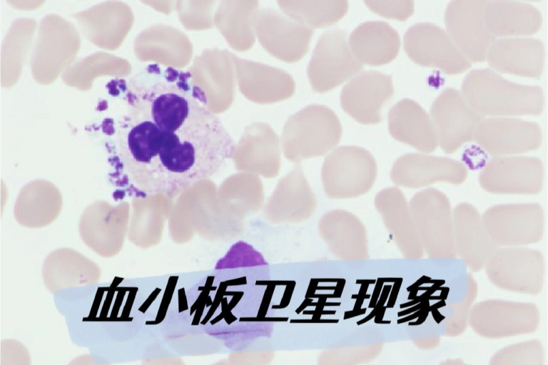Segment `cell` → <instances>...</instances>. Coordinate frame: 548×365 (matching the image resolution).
I'll return each instance as SVG.
<instances>
[{"label":"cell","mask_w":548,"mask_h":365,"mask_svg":"<svg viewBox=\"0 0 548 365\" xmlns=\"http://www.w3.org/2000/svg\"><path fill=\"white\" fill-rule=\"evenodd\" d=\"M484 0H455L445 10L446 32L461 53L470 62L485 60L495 38L484 24Z\"/></svg>","instance_id":"obj_14"},{"label":"cell","mask_w":548,"mask_h":365,"mask_svg":"<svg viewBox=\"0 0 548 365\" xmlns=\"http://www.w3.org/2000/svg\"><path fill=\"white\" fill-rule=\"evenodd\" d=\"M393 95L392 76L377 71H363L342 88L343 110L357 121L369 124L381 120V110Z\"/></svg>","instance_id":"obj_17"},{"label":"cell","mask_w":548,"mask_h":365,"mask_svg":"<svg viewBox=\"0 0 548 365\" xmlns=\"http://www.w3.org/2000/svg\"><path fill=\"white\" fill-rule=\"evenodd\" d=\"M388 128L395 139L423 153H432L438 146L430 115L413 100L402 99L391 108Z\"/></svg>","instance_id":"obj_23"},{"label":"cell","mask_w":548,"mask_h":365,"mask_svg":"<svg viewBox=\"0 0 548 365\" xmlns=\"http://www.w3.org/2000/svg\"><path fill=\"white\" fill-rule=\"evenodd\" d=\"M439 365H470L460 359H447L442 361Z\"/></svg>","instance_id":"obj_33"},{"label":"cell","mask_w":548,"mask_h":365,"mask_svg":"<svg viewBox=\"0 0 548 365\" xmlns=\"http://www.w3.org/2000/svg\"><path fill=\"white\" fill-rule=\"evenodd\" d=\"M403 45L412 61L447 75L461 73L471 66L446 31L431 23L411 26L405 33Z\"/></svg>","instance_id":"obj_11"},{"label":"cell","mask_w":548,"mask_h":365,"mask_svg":"<svg viewBox=\"0 0 548 365\" xmlns=\"http://www.w3.org/2000/svg\"><path fill=\"white\" fill-rule=\"evenodd\" d=\"M341 135V124L333 110L323 105H309L286 125L285 153L295 162L322 156L333 150Z\"/></svg>","instance_id":"obj_4"},{"label":"cell","mask_w":548,"mask_h":365,"mask_svg":"<svg viewBox=\"0 0 548 365\" xmlns=\"http://www.w3.org/2000/svg\"><path fill=\"white\" fill-rule=\"evenodd\" d=\"M539 125L510 117H490L479 124L476 143L494 157L517 155L537 149L542 143Z\"/></svg>","instance_id":"obj_16"},{"label":"cell","mask_w":548,"mask_h":365,"mask_svg":"<svg viewBox=\"0 0 548 365\" xmlns=\"http://www.w3.org/2000/svg\"><path fill=\"white\" fill-rule=\"evenodd\" d=\"M540 323V312L532 302L489 299L470 309L468 324L486 339H502L534 332Z\"/></svg>","instance_id":"obj_7"},{"label":"cell","mask_w":548,"mask_h":365,"mask_svg":"<svg viewBox=\"0 0 548 365\" xmlns=\"http://www.w3.org/2000/svg\"><path fill=\"white\" fill-rule=\"evenodd\" d=\"M488 365H545V351L539 339L507 345L497 350Z\"/></svg>","instance_id":"obj_29"},{"label":"cell","mask_w":548,"mask_h":365,"mask_svg":"<svg viewBox=\"0 0 548 365\" xmlns=\"http://www.w3.org/2000/svg\"><path fill=\"white\" fill-rule=\"evenodd\" d=\"M467 177L466 166L460 161L428 153H410L393 163L390 178L396 187L424 188L437 182L463 183Z\"/></svg>","instance_id":"obj_15"},{"label":"cell","mask_w":548,"mask_h":365,"mask_svg":"<svg viewBox=\"0 0 548 365\" xmlns=\"http://www.w3.org/2000/svg\"><path fill=\"white\" fill-rule=\"evenodd\" d=\"M362 65L354 56L345 30L334 28L322 34L308 66L313 88L325 92L357 73Z\"/></svg>","instance_id":"obj_9"},{"label":"cell","mask_w":548,"mask_h":365,"mask_svg":"<svg viewBox=\"0 0 548 365\" xmlns=\"http://www.w3.org/2000/svg\"><path fill=\"white\" fill-rule=\"evenodd\" d=\"M41 271L44 284L51 291L96 283L101 276V269L97 264L68 247L50 252L43 262Z\"/></svg>","instance_id":"obj_25"},{"label":"cell","mask_w":548,"mask_h":365,"mask_svg":"<svg viewBox=\"0 0 548 365\" xmlns=\"http://www.w3.org/2000/svg\"><path fill=\"white\" fill-rule=\"evenodd\" d=\"M400 41L397 32L382 21L364 22L350 34L349 46L361 63L382 65L397 55Z\"/></svg>","instance_id":"obj_26"},{"label":"cell","mask_w":548,"mask_h":365,"mask_svg":"<svg viewBox=\"0 0 548 365\" xmlns=\"http://www.w3.org/2000/svg\"><path fill=\"white\" fill-rule=\"evenodd\" d=\"M544 166L533 156L508 155L494 157L478 176L480 187L486 192L498 195H535L543 187Z\"/></svg>","instance_id":"obj_12"},{"label":"cell","mask_w":548,"mask_h":365,"mask_svg":"<svg viewBox=\"0 0 548 365\" xmlns=\"http://www.w3.org/2000/svg\"><path fill=\"white\" fill-rule=\"evenodd\" d=\"M111 182L115 195L173 197L215 175L235 141L191 71L151 63L127 85Z\"/></svg>","instance_id":"obj_1"},{"label":"cell","mask_w":548,"mask_h":365,"mask_svg":"<svg viewBox=\"0 0 548 365\" xmlns=\"http://www.w3.org/2000/svg\"><path fill=\"white\" fill-rule=\"evenodd\" d=\"M281 5L297 21L310 28L333 24L347 10L345 0L288 1H283Z\"/></svg>","instance_id":"obj_28"},{"label":"cell","mask_w":548,"mask_h":365,"mask_svg":"<svg viewBox=\"0 0 548 365\" xmlns=\"http://www.w3.org/2000/svg\"><path fill=\"white\" fill-rule=\"evenodd\" d=\"M476 294V286L472 279L470 288L463 302L457 304L455 311L445 320V334L447 336H455L462 334L468 324V317L470 306Z\"/></svg>","instance_id":"obj_30"},{"label":"cell","mask_w":548,"mask_h":365,"mask_svg":"<svg viewBox=\"0 0 548 365\" xmlns=\"http://www.w3.org/2000/svg\"><path fill=\"white\" fill-rule=\"evenodd\" d=\"M365 3L375 13L400 21L408 19L414 11V3L410 0H368Z\"/></svg>","instance_id":"obj_31"},{"label":"cell","mask_w":548,"mask_h":365,"mask_svg":"<svg viewBox=\"0 0 548 365\" xmlns=\"http://www.w3.org/2000/svg\"><path fill=\"white\" fill-rule=\"evenodd\" d=\"M365 346L347 349L329 350L319 358L318 365H357L369 359L370 354H365Z\"/></svg>","instance_id":"obj_32"},{"label":"cell","mask_w":548,"mask_h":365,"mask_svg":"<svg viewBox=\"0 0 548 365\" xmlns=\"http://www.w3.org/2000/svg\"><path fill=\"white\" fill-rule=\"evenodd\" d=\"M544 46L539 39L528 37L494 39L485 60L495 71L525 77L541 75L544 64Z\"/></svg>","instance_id":"obj_21"},{"label":"cell","mask_w":548,"mask_h":365,"mask_svg":"<svg viewBox=\"0 0 548 365\" xmlns=\"http://www.w3.org/2000/svg\"><path fill=\"white\" fill-rule=\"evenodd\" d=\"M128 203L112 205L103 200L89 204L78 222L83 242L96 255L111 258L121 250L127 233Z\"/></svg>","instance_id":"obj_10"},{"label":"cell","mask_w":548,"mask_h":365,"mask_svg":"<svg viewBox=\"0 0 548 365\" xmlns=\"http://www.w3.org/2000/svg\"><path fill=\"white\" fill-rule=\"evenodd\" d=\"M453 236L456 255L472 272L484 267L499 247L487 234L477 209L470 202H460L452 209Z\"/></svg>","instance_id":"obj_18"},{"label":"cell","mask_w":548,"mask_h":365,"mask_svg":"<svg viewBox=\"0 0 548 365\" xmlns=\"http://www.w3.org/2000/svg\"><path fill=\"white\" fill-rule=\"evenodd\" d=\"M489 281L512 292L536 295L544 282L543 254L526 247H499L484 267Z\"/></svg>","instance_id":"obj_6"},{"label":"cell","mask_w":548,"mask_h":365,"mask_svg":"<svg viewBox=\"0 0 548 365\" xmlns=\"http://www.w3.org/2000/svg\"><path fill=\"white\" fill-rule=\"evenodd\" d=\"M409 205L424 252L431 259L455 258L452 210L448 197L437 188L426 187L412 197Z\"/></svg>","instance_id":"obj_5"},{"label":"cell","mask_w":548,"mask_h":365,"mask_svg":"<svg viewBox=\"0 0 548 365\" xmlns=\"http://www.w3.org/2000/svg\"><path fill=\"white\" fill-rule=\"evenodd\" d=\"M318 230L330 252L342 260L368 258V239L362 222L352 212L333 209L319 219Z\"/></svg>","instance_id":"obj_19"},{"label":"cell","mask_w":548,"mask_h":365,"mask_svg":"<svg viewBox=\"0 0 548 365\" xmlns=\"http://www.w3.org/2000/svg\"><path fill=\"white\" fill-rule=\"evenodd\" d=\"M484 227L498 247H524L539 242L545 217L535 202L497 204L482 215Z\"/></svg>","instance_id":"obj_8"},{"label":"cell","mask_w":548,"mask_h":365,"mask_svg":"<svg viewBox=\"0 0 548 365\" xmlns=\"http://www.w3.org/2000/svg\"><path fill=\"white\" fill-rule=\"evenodd\" d=\"M62 206V195L53 182L32 180L19 190L14 205V217L22 227L41 228L56 220Z\"/></svg>","instance_id":"obj_22"},{"label":"cell","mask_w":548,"mask_h":365,"mask_svg":"<svg viewBox=\"0 0 548 365\" xmlns=\"http://www.w3.org/2000/svg\"><path fill=\"white\" fill-rule=\"evenodd\" d=\"M438 145L453 153L474 140L475 131L484 118L472 109L458 90L447 88L434 100L430 108Z\"/></svg>","instance_id":"obj_13"},{"label":"cell","mask_w":548,"mask_h":365,"mask_svg":"<svg viewBox=\"0 0 548 365\" xmlns=\"http://www.w3.org/2000/svg\"><path fill=\"white\" fill-rule=\"evenodd\" d=\"M460 92L469 106L484 117L536 115L544 108L540 87L511 82L489 68L471 71Z\"/></svg>","instance_id":"obj_2"},{"label":"cell","mask_w":548,"mask_h":365,"mask_svg":"<svg viewBox=\"0 0 548 365\" xmlns=\"http://www.w3.org/2000/svg\"><path fill=\"white\" fill-rule=\"evenodd\" d=\"M264 39L271 51L280 57L295 61L308 51L313 32L312 28L298 21L269 14L264 20Z\"/></svg>","instance_id":"obj_27"},{"label":"cell","mask_w":548,"mask_h":365,"mask_svg":"<svg viewBox=\"0 0 548 365\" xmlns=\"http://www.w3.org/2000/svg\"><path fill=\"white\" fill-rule=\"evenodd\" d=\"M377 166L373 155L356 145H342L329 153L322 165L320 180L330 199H352L367 194L373 187Z\"/></svg>","instance_id":"obj_3"},{"label":"cell","mask_w":548,"mask_h":365,"mask_svg":"<svg viewBox=\"0 0 548 365\" xmlns=\"http://www.w3.org/2000/svg\"><path fill=\"white\" fill-rule=\"evenodd\" d=\"M483 18L487 29L495 38L531 35L542 25V16L536 7L511 1H486Z\"/></svg>","instance_id":"obj_24"},{"label":"cell","mask_w":548,"mask_h":365,"mask_svg":"<svg viewBox=\"0 0 548 365\" xmlns=\"http://www.w3.org/2000/svg\"><path fill=\"white\" fill-rule=\"evenodd\" d=\"M374 205L402 256L409 259H420L424 250L409 202L402 190L396 186L380 190L375 196Z\"/></svg>","instance_id":"obj_20"}]
</instances>
